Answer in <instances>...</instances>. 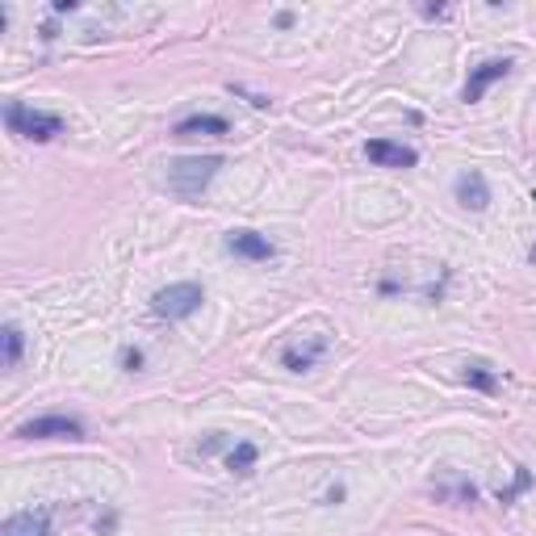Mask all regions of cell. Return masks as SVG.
<instances>
[{"mask_svg":"<svg viewBox=\"0 0 536 536\" xmlns=\"http://www.w3.org/2000/svg\"><path fill=\"white\" fill-rule=\"evenodd\" d=\"M222 168V155H193V160H172L168 164V189L184 202H193L202 197L210 181H214V172Z\"/></svg>","mask_w":536,"mask_h":536,"instance_id":"1","label":"cell"},{"mask_svg":"<svg viewBox=\"0 0 536 536\" xmlns=\"http://www.w3.org/2000/svg\"><path fill=\"white\" fill-rule=\"evenodd\" d=\"M5 126H9L13 135L30 138V143H51L55 135H63V118L42 114V109H30V105H22V101H9V109H5Z\"/></svg>","mask_w":536,"mask_h":536,"instance_id":"2","label":"cell"},{"mask_svg":"<svg viewBox=\"0 0 536 536\" xmlns=\"http://www.w3.org/2000/svg\"><path fill=\"white\" fill-rule=\"evenodd\" d=\"M206 302V294H202V286H193V281H176V286L160 289V294L151 297V310L160 315V319H189L197 306Z\"/></svg>","mask_w":536,"mask_h":536,"instance_id":"3","label":"cell"},{"mask_svg":"<svg viewBox=\"0 0 536 536\" xmlns=\"http://www.w3.org/2000/svg\"><path fill=\"white\" fill-rule=\"evenodd\" d=\"M17 440H84V423L76 415H42L17 428Z\"/></svg>","mask_w":536,"mask_h":536,"instance_id":"4","label":"cell"},{"mask_svg":"<svg viewBox=\"0 0 536 536\" xmlns=\"http://www.w3.org/2000/svg\"><path fill=\"white\" fill-rule=\"evenodd\" d=\"M512 71V59H486V63H478V68L469 71V80H465V89H461V101H482L486 97V89H491L494 80H503Z\"/></svg>","mask_w":536,"mask_h":536,"instance_id":"5","label":"cell"},{"mask_svg":"<svg viewBox=\"0 0 536 536\" xmlns=\"http://www.w3.org/2000/svg\"><path fill=\"white\" fill-rule=\"evenodd\" d=\"M365 155L381 168H415L419 164V151L407 147V143H394V138H373L365 143Z\"/></svg>","mask_w":536,"mask_h":536,"instance_id":"6","label":"cell"},{"mask_svg":"<svg viewBox=\"0 0 536 536\" xmlns=\"http://www.w3.org/2000/svg\"><path fill=\"white\" fill-rule=\"evenodd\" d=\"M0 536H51V507L9 515L5 528H0Z\"/></svg>","mask_w":536,"mask_h":536,"instance_id":"7","label":"cell"},{"mask_svg":"<svg viewBox=\"0 0 536 536\" xmlns=\"http://www.w3.org/2000/svg\"><path fill=\"white\" fill-rule=\"evenodd\" d=\"M456 202H461L465 210H474V214L491 206V189H486V176H482V172H461V176H456Z\"/></svg>","mask_w":536,"mask_h":536,"instance_id":"8","label":"cell"},{"mask_svg":"<svg viewBox=\"0 0 536 536\" xmlns=\"http://www.w3.org/2000/svg\"><path fill=\"white\" fill-rule=\"evenodd\" d=\"M227 248L235 251V256H243V260H273L277 248L264 235H256V230H230L227 235Z\"/></svg>","mask_w":536,"mask_h":536,"instance_id":"9","label":"cell"},{"mask_svg":"<svg viewBox=\"0 0 536 536\" xmlns=\"http://www.w3.org/2000/svg\"><path fill=\"white\" fill-rule=\"evenodd\" d=\"M323 353H327V340H323V335H315L310 343H289L286 353H281V365L294 369V373H302V369H315V365H319Z\"/></svg>","mask_w":536,"mask_h":536,"instance_id":"10","label":"cell"},{"mask_svg":"<svg viewBox=\"0 0 536 536\" xmlns=\"http://www.w3.org/2000/svg\"><path fill=\"white\" fill-rule=\"evenodd\" d=\"M176 138H193V135H230V122L218 114H193V118H181L172 126Z\"/></svg>","mask_w":536,"mask_h":536,"instance_id":"11","label":"cell"},{"mask_svg":"<svg viewBox=\"0 0 536 536\" xmlns=\"http://www.w3.org/2000/svg\"><path fill=\"white\" fill-rule=\"evenodd\" d=\"M256 456H260V448L251 445V440H240V445L227 453V469L230 474H251V469H256Z\"/></svg>","mask_w":536,"mask_h":536,"instance_id":"12","label":"cell"},{"mask_svg":"<svg viewBox=\"0 0 536 536\" xmlns=\"http://www.w3.org/2000/svg\"><path fill=\"white\" fill-rule=\"evenodd\" d=\"M465 386L482 390V394H494L499 377L491 373V365H486V361H469V365H465Z\"/></svg>","mask_w":536,"mask_h":536,"instance_id":"13","label":"cell"},{"mask_svg":"<svg viewBox=\"0 0 536 536\" xmlns=\"http://www.w3.org/2000/svg\"><path fill=\"white\" fill-rule=\"evenodd\" d=\"M0 340H5V369H17V365H22V348H25L22 327H17V323H9Z\"/></svg>","mask_w":536,"mask_h":536,"instance_id":"14","label":"cell"},{"mask_svg":"<svg viewBox=\"0 0 536 536\" xmlns=\"http://www.w3.org/2000/svg\"><path fill=\"white\" fill-rule=\"evenodd\" d=\"M528 486H532V474H528V469H515V482L507 486V491H499V503H512L515 494H524Z\"/></svg>","mask_w":536,"mask_h":536,"instance_id":"15","label":"cell"},{"mask_svg":"<svg viewBox=\"0 0 536 536\" xmlns=\"http://www.w3.org/2000/svg\"><path fill=\"white\" fill-rule=\"evenodd\" d=\"M122 369H126V373L143 369V353H138V348H122Z\"/></svg>","mask_w":536,"mask_h":536,"instance_id":"16","label":"cell"},{"mask_svg":"<svg viewBox=\"0 0 536 536\" xmlns=\"http://www.w3.org/2000/svg\"><path fill=\"white\" fill-rule=\"evenodd\" d=\"M218 448H222V436H210L206 445H202V453H218Z\"/></svg>","mask_w":536,"mask_h":536,"instance_id":"17","label":"cell"},{"mask_svg":"<svg viewBox=\"0 0 536 536\" xmlns=\"http://www.w3.org/2000/svg\"><path fill=\"white\" fill-rule=\"evenodd\" d=\"M528 256H532V264H536V243H532V251H528Z\"/></svg>","mask_w":536,"mask_h":536,"instance_id":"18","label":"cell"}]
</instances>
